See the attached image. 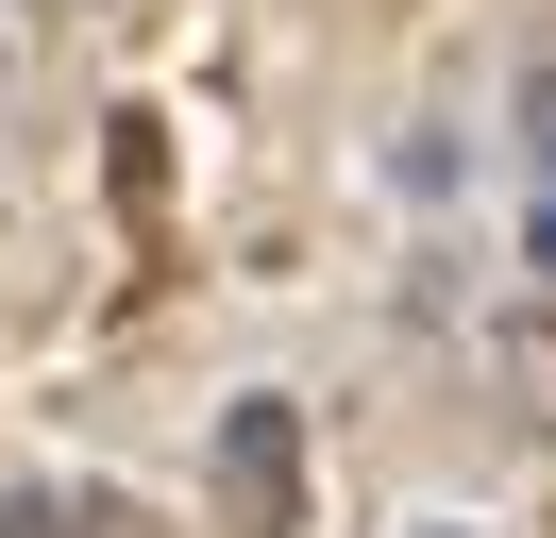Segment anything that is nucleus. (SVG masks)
I'll list each match as a JSON object with an SVG mask.
<instances>
[{
    "label": "nucleus",
    "mask_w": 556,
    "mask_h": 538,
    "mask_svg": "<svg viewBox=\"0 0 556 538\" xmlns=\"http://www.w3.org/2000/svg\"><path fill=\"white\" fill-rule=\"evenodd\" d=\"M203 488H219V538H287L304 522V404H219V454H203Z\"/></svg>",
    "instance_id": "nucleus-1"
},
{
    "label": "nucleus",
    "mask_w": 556,
    "mask_h": 538,
    "mask_svg": "<svg viewBox=\"0 0 556 538\" xmlns=\"http://www.w3.org/2000/svg\"><path fill=\"white\" fill-rule=\"evenodd\" d=\"M0 538H85V504L68 488H0Z\"/></svg>",
    "instance_id": "nucleus-2"
},
{
    "label": "nucleus",
    "mask_w": 556,
    "mask_h": 538,
    "mask_svg": "<svg viewBox=\"0 0 556 538\" xmlns=\"http://www.w3.org/2000/svg\"><path fill=\"white\" fill-rule=\"evenodd\" d=\"M522 152H540V202H556V67L522 85Z\"/></svg>",
    "instance_id": "nucleus-3"
},
{
    "label": "nucleus",
    "mask_w": 556,
    "mask_h": 538,
    "mask_svg": "<svg viewBox=\"0 0 556 538\" xmlns=\"http://www.w3.org/2000/svg\"><path fill=\"white\" fill-rule=\"evenodd\" d=\"M540 269H556V202H540Z\"/></svg>",
    "instance_id": "nucleus-4"
}]
</instances>
